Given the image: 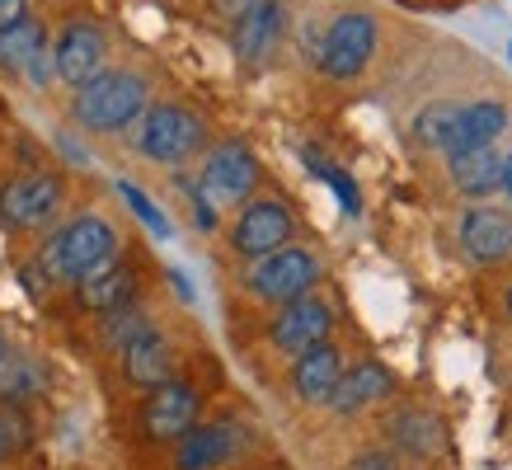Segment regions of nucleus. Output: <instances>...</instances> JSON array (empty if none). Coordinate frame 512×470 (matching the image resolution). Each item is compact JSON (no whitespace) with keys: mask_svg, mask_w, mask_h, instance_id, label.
<instances>
[{"mask_svg":"<svg viewBox=\"0 0 512 470\" xmlns=\"http://www.w3.org/2000/svg\"><path fill=\"white\" fill-rule=\"evenodd\" d=\"M113 250H118V235H113V226L104 217H94V212H85V217L76 221H66L62 231L47 240V250H43V273L52 282H80L85 273H90L94 264H104V259H113Z\"/></svg>","mask_w":512,"mask_h":470,"instance_id":"1","label":"nucleus"},{"mask_svg":"<svg viewBox=\"0 0 512 470\" xmlns=\"http://www.w3.org/2000/svg\"><path fill=\"white\" fill-rule=\"evenodd\" d=\"M146 109V80L132 71H104L76 94V123L90 132H123Z\"/></svg>","mask_w":512,"mask_h":470,"instance_id":"2","label":"nucleus"},{"mask_svg":"<svg viewBox=\"0 0 512 470\" xmlns=\"http://www.w3.org/2000/svg\"><path fill=\"white\" fill-rule=\"evenodd\" d=\"M202 141H207V127L184 104H156L141 123V151L160 165H184L193 151H202Z\"/></svg>","mask_w":512,"mask_h":470,"instance_id":"3","label":"nucleus"},{"mask_svg":"<svg viewBox=\"0 0 512 470\" xmlns=\"http://www.w3.org/2000/svg\"><path fill=\"white\" fill-rule=\"evenodd\" d=\"M202 414V395L193 381H179L170 376L165 386L151 391V400L141 405V433L151 442H184L193 428H198Z\"/></svg>","mask_w":512,"mask_h":470,"instance_id":"4","label":"nucleus"},{"mask_svg":"<svg viewBox=\"0 0 512 470\" xmlns=\"http://www.w3.org/2000/svg\"><path fill=\"white\" fill-rule=\"evenodd\" d=\"M315 282H320V259L311 250H292V245H282L278 254H264L249 268V287L264 301H301L311 297Z\"/></svg>","mask_w":512,"mask_h":470,"instance_id":"5","label":"nucleus"},{"mask_svg":"<svg viewBox=\"0 0 512 470\" xmlns=\"http://www.w3.org/2000/svg\"><path fill=\"white\" fill-rule=\"evenodd\" d=\"M66 188L57 174H19L0 188V221L15 231H38L43 221L57 217Z\"/></svg>","mask_w":512,"mask_h":470,"instance_id":"6","label":"nucleus"},{"mask_svg":"<svg viewBox=\"0 0 512 470\" xmlns=\"http://www.w3.org/2000/svg\"><path fill=\"white\" fill-rule=\"evenodd\" d=\"M287 240H292V212H287L278 198H254L231 226V245H235V254H245V259L278 254Z\"/></svg>","mask_w":512,"mask_h":470,"instance_id":"7","label":"nucleus"},{"mask_svg":"<svg viewBox=\"0 0 512 470\" xmlns=\"http://www.w3.org/2000/svg\"><path fill=\"white\" fill-rule=\"evenodd\" d=\"M376 52V24L367 15H339L325 33V52H320V71L334 80H353Z\"/></svg>","mask_w":512,"mask_h":470,"instance_id":"8","label":"nucleus"},{"mask_svg":"<svg viewBox=\"0 0 512 470\" xmlns=\"http://www.w3.org/2000/svg\"><path fill=\"white\" fill-rule=\"evenodd\" d=\"M259 188V160L249 156V146L231 141V146H217L212 160L202 165V184L198 193L207 203H240Z\"/></svg>","mask_w":512,"mask_h":470,"instance_id":"9","label":"nucleus"},{"mask_svg":"<svg viewBox=\"0 0 512 470\" xmlns=\"http://www.w3.org/2000/svg\"><path fill=\"white\" fill-rule=\"evenodd\" d=\"M52 62H57V76L66 80V85H76V90H85L94 76H104L99 66H104V33L94 29V24H66L62 38H57V47H52Z\"/></svg>","mask_w":512,"mask_h":470,"instance_id":"10","label":"nucleus"},{"mask_svg":"<svg viewBox=\"0 0 512 470\" xmlns=\"http://www.w3.org/2000/svg\"><path fill=\"white\" fill-rule=\"evenodd\" d=\"M329 325H334V315H329L325 301H315V297L287 301V311L273 320V344H278L282 353L301 358L306 348L325 344V339H329Z\"/></svg>","mask_w":512,"mask_h":470,"instance_id":"11","label":"nucleus"},{"mask_svg":"<svg viewBox=\"0 0 512 470\" xmlns=\"http://www.w3.org/2000/svg\"><path fill=\"white\" fill-rule=\"evenodd\" d=\"M461 250L475 264H498L512 254V217L498 207H470L461 217Z\"/></svg>","mask_w":512,"mask_h":470,"instance_id":"12","label":"nucleus"},{"mask_svg":"<svg viewBox=\"0 0 512 470\" xmlns=\"http://www.w3.org/2000/svg\"><path fill=\"white\" fill-rule=\"evenodd\" d=\"M235 452H240V428H235L231 419L198 423V428H193V433L179 442L174 466H179V470H221Z\"/></svg>","mask_w":512,"mask_h":470,"instance_id":"13","label":"nucleus"},{"mask_svg":"<svg viewBox=\"0 0 512 470\" xmlns=\"http://www.w3.org/2000/svg\"><path fill=\"white\" fill-rule=\"evenodd\" d=\"M76 292H80V306H85V311L109 315L137 297V273H132V264H123V259H104V264H94L90 273L76 282Z\"/></svg>","mask_w":512,"mask_h":470,"instance_id":"14","label":"nucleus"},{"mask_svg":"<svg viewBox=\"0 0 512 470\" xmlns=\"http://www.w3.org/2000/svg\"><path fill=\"white\" fill-rule=\"evenodd\" d=\"M339 381H343V358L329 339L325 344H315V348H306L292 367L296 400H306V405H329L334 391H339Z\"/></svg>","mask_w":512,"mask_h":470,"instance_id":"15","label":"nucleus"},{"mask_svg":"<svg viewBox=\"0 0 512 470\" xmlns=\"http://www.w3.org/2000/svg\"><path fill=\"white\" fill-rule=\"evenodd\" d=\"M278 38H282V0H259V5L231 29L235 57L245 66H264L268 57H273Z\"/></svg>","mask_w":512,"mask_h":470,"instance_id":"16","label":"nucleus"},{"mask_svg":"<svg viewBox=\"0 0 512 470\" xmlns=\"http://www.w3.org/2000/svg\"><path fill=\"white\" fill-rule=\"evenodd\" d=\"M123 372L132 386H141V391H156V386H165L174 372V353H170V339L160 334L156 325L141 329L137 339L123 348Z\"/></svg>","mask_w":512,"mask_h":470,"instance_id":"17","label":"nucleus"},{"mask_svg":"<svg viewBox=\"0 0 512 470\" xmlns=\"http://www.w3.org/2000/svg\"><path fill=\"white\" fill-rule=\"evenodd\" d=\"M503 123H508V109L503 104H466L461 109V118H456V127H451L447 137V156H470V151H484V146H494V137L503 132Z\"/></svg>","mask_w":512,"mask_h":470,"instance_id":"18","label":"nucleus"},{"mask_svg":"<svg viewBox=\"0 0 512 470\" xmlns=\"http://www.w3.org/2000/svg\"><path fill=\"white\" fill-rule=\"evenodd\" d=\"M386 391H390V372H386V367H381V362H357V367H348V372H343L339 391H334V400H329V405L339 409V414H353V409L381 400Z\"/></svg>","mask_w":512,"mask_h":470,"instance_id":"19","label":"nucleus"},{"mask_svg":"<svg viewBox=\"0 0 512 470\" xmlns=\"http://www.w3.org/2000/svg\"><path fill=\"white\" fill-rule=\"evenodd\" d=\"M503 165H508V156H498L494 146H484V151H470V156L451 160V179H456V188H461V193L484 198V193L503 188Z\"/></svg>","mask_w":512,"mask_h":470,"instance_id":"20","label":"nucleus"},{"mask_svg":"<svg viewBox=\"0 0 512 470\" xmlns=\"http://www.w3.org/2000/svg\"><path fill=\"white\" fill-rule=\"evenodd\" d=\"M47 47V29L43 24H15L10 33H0V66H10V71H29V62Z\"/></svg>","mask_w":512,"mask_h":470,"instance_id":"21","label":"nucleus"},{"mask_svg":"<svg viewBox=\"0 0 512 470\" xmlns=\"http://www.w3.org/2000/svg\"><path fill=\"white\" fill-rule=\"evenodd\" d=\"M43 386H47V372L29 358H15L0 367V405H19L29 395H43Z\"/></svg>","mask_w":512,"mask_h":470,"instance_id":"22","label":"nucleus"},{"mask_svg":"<svg viewBox=\"0 0 512 470\" xmlns=\"http://www.w3.org/2000/svg\"><path fill=\"white\" fill-rule=\"evenodd\" d=\"M99 320H104V325H99V339H104L109 348H127L141 329H151V320L141 315L137 301H127V306H118V311H109V315H99Z\"/></svg>","mask_w":512,"mask_h":470,"instance_id":"23","label":"nucleus"},{"mask_svg":"<svg viewBox=\"0 0 512 470\" xmlns=\"http://www.w3.org/2000/svg\"><path fill=\"white\" fill-rule=\"evenodd\" d=\"M33 442V423L19 405H0V461H15L29 452Z\"/></svg>","mask_w":512,"mask_h":470,"instance_id":"24","label":"nucleus"},{"mask_svg":"<svg viewBox=\"0 0 512 470\" xmlns=\"http://www.w3.org/2000/svg\"><path fill=\"white\" fill-rule=\"evenodd\" d=\"M456 118H461L456 104H428V109L414 118V137H419L423 146H442V151H447V137H451V127H456Z\"/></svg>","mask_w":512,"mask_h":470,"instance_id":"25","label":"nucleus"},{"mask_svg":"<svg viewBox=\"0 0 512 470\" xmlns=\"http://www.w3.org/2000/svg\"><path fill=\"white\" fill-rule=\"evenodd\" d=\"M395 438H404L414 452H428V447H437V428H433V419H423V414H400V419H395Z\"/></svg>","mask_w":512,"mask_h":470,"instance_id":"26","label":"nucleus"},{"mask_svg":"<svg viewBox=\"0 0 512 470\" xmlns=\"http://www.w3.org/2000/svg\"><path fill=\"white\" fill-rule=\"evenodd\" d=\"M118 193H123L127 207H132V212H137V217L146 221L151 231H156V235H170V217H165V212H160V207L151 203V198H146L137 184H118Z\"/></svg>","mask_w":512,"mask_h":470,"instance_id":"27","label":"nucleus"},{"mask_svg":"<svg viewBox=\"0 0 512 470\" xmlns=\"http://www.w3.org/2000/svg\"><path fill=\"white\" fill-rule=\"evenodd\" d=\"M311 170H320V179H325L334 193H339V203H343V212H357V184L348 179L343 170H334V165H320V160H311Z\"/></svg>","mask_w":512,"mask_h":470,"instance_id":"28","label":"nucleus"},{"mask_svg":"<svg viewBox=\"0 0 512 470\" xmlns=\"http://www.w3.org/2000/svg\"><path fill=\"white\" fill-rule=\"evenodd\" d=\"M254 5H259V0H207V10H212V15L217 19H226V24H240V19L249 15V10H254Z\"/></svg>","mask_w":512,"mask_h":470,"instance_id":"29","label":"nucleus"},{"mask_svg":"<svg viewBox=\"0 0 512 470\" xmlns=\"http://www.w3.org/2000/svg\"><path fill=\"white\" fill-rule=\"evenodd\" d=\"M24 19H29V0H0V33H10Z\"/></svg>","mask_w":512,"mask_h":470,"instance_id":"30","label":"nucleus"},{"mask_svg":"<svg viewBox=\"0 0 512 470\" xmlns=\"http://www.w3.org/2000/svg\"><path fill=\"white\" fill-rule=\"evenodd\" d=\"M348 470H395V456L390 452H367V456H357Z\"/></svg>","mask_w":512,"mask_h":470,"instance_id":"31","label":"nucleus"},{"mask_svg":"<svg viewBox=\"0 0 512 470\" xmlns=\"http://www.w3.org/2000/svg\"><path fill=\"white\" fill-rule=\"evenodd\" d=\"M10 362V339H5V329H0V367Z\"/></svg>","mask_w":512,"mask_h":470,"instance_id":"32","label":"nucleus"},{"mask_svg":"<svg viewBox=\"0 0 512 470\" xmlns=\"http://www.w3.org/2000/svg\"><path fill=\"white\" fill-rule=\"evenodd\" d=\"M508 315H512V287H508Z\"/></svg>","mask_w":512,"mask_h":470,"instance_id":"33","label":"nucleus"}]
</instances>
